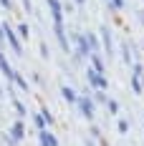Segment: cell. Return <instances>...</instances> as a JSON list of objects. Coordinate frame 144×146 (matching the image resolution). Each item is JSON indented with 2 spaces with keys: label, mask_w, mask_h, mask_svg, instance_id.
I'll use <instances>...</instances> for the list:
<instances>
[{
  "label": "cell",
  "mask_w": 144,
  "mask_h": 146,
  "mask_svg": "<svg viewBox=\"0 0 144 146\" xmlns=\"http://www.w3.org/2000/svg\"><path fill=\"white\" fill-rule=\"evenodd\" d=\"M86 81L91 83V88H96V91H106V88H109V81H106L104 76H99L96 71H91V68L86 71Z\"/></svg>",
  "instance_id": "6da1fadb"
},
{
  "label": "cell",
  "mask_w": 144,
  "mask_h": 146,
  "mask_svg": "<svg viewBox=\"0 0 144 146\" xmlns=\"http://www.w3.org/2000/svg\"><path fill=\"white\" fill-rule=\"evenodd\" d=\"M76 103H78V111H81V116L84 118H94V101L88 98V96H81V98H76Z\"/></svg>",
  "instance_id": "7a4b0ae2"
},
{
  "label": "cell",
  "mask_w": 144,
  "mask_h": 146,
  "mask_svg": "<svg viewBox=\"0 0 144 146\" xmlns=\"http://www.w3.org/2000/svg\"><path fill=\"white\" fill-rule=\"evenodd\" d=\"M0 28H3V35L8 38V43H10V48H13L15 53L20 56V53H23V48H20V40H18V35L13 33V28H10V25H5V23H3Z\"/></svg>",
  "instance_id": "3957f363"
},
{
  "label": "cell",
  "mask_w": 144,
  "mask_h": 146,
  "mask_svg": "<svg viewBox=\"0 0 144 146\" xmlns=\"http://www.w3.org/2000/svg\"><path fill=\"white\" fill-rule=\"evenodd\" d=\"M101 40H104V50L109 56H114V35H111L109 25H101Z\"/></svg>",
  "instance_id": "277c9868"
},
{
  "label": "cell",
  "mask_w": 144,
  "mask_h": 146,
  "mask_svg": "<svg viewBox=\"0 0 144 146\" xmlns=\"http://www.w3.org/2000/svg\"><path fill=\"white\" fill-rule=\"evenodd\" d=\"M51 13H53V25H63V3L61 0H48Z\"/></svg>",
  "instance_id": "5b68a950"
},
{
  "label": "cell",
  "mask_w": 144,
  "mask_h": 146,
  "mask_svg": "<svg viewBox=\"0 0 144 146\" xmlns=\"http://www.w3.org/2000/svg\"><path fill=\"white\" fill-rule=\"evenodd\" d=\"M76 56H78V58H86V56H91V45H88V40H86V33L76 38Z\"/></svg>",
  "instance_id": "8992f818"
},
{
  "label": "cell",
  "mask_w": 144,
  "mask_h": 146,
  "mask_svg": "<svg viewBox=\"0 0 144 146\" xmlns=\"http://www.w3.org/2000/svg\"><path fill=\"white\" fill-rule=\"evenodd\" d=\"M23 136H25V126H23V121H15V123H13V133L8 136V144L15 146L20 139H23Z\"/></svg>",
  "instance_id": "52a82bcc"
},
{
  "label": "cell",
  "mask_w": 144,
  "mask_h": 146,
  "mask_svg": "<svg viewBox=\"0 0 144 146\" xmlns=\"http://www.w3.org/2000/svg\"><path fill=\"white\" fill-rule=\"evenodd\" d=\"M38 141H41V146H58V139L48 129H41L38 131Z\"/></svg>",
  "instance_id": "ba28073f"
},
{
  "label": "cell",
  "mask_w": 144,
  "mask_h": 146,
  "mask_svg": "<svg viewBox=\"0 0 144 146\" xmlns=\"http://www.w3.org/2000/svg\"><path fill=\"white\" fill-rule=\"evenodd\" d=\"M53 33H56V38H58V43H61V48L68 53V50H71V43H68V38H66V30H63V25H53Z\"/></svg>",
  "instance_id": "9c48e42d"
},
{
  "label": "cell",
  "mask_w": 144,
  "mask_h": 146,
  "mask_svg": "<svg viewBox=\"0 0 144 146\" xmlns=\"http://www.w3.org/2000/svg\"><path fill=\"white\" fill-rule=\"evenodd\" d=\"M91 71H96L99 76H104V71H106V68H104V60H101L99 53H91Z\"/></svg>",
  "instance_id": "30bf717a"
},
{
  "label": "cell",
  "mask_w": 144,
  "mask_h": 146,
  "mask_svg": "<svg viewBox=\"0 0 144 146\" xmlns=\"http://www.w3.org/2000/svg\"><path fill=\"white\" fill-rule=\"evenodd\" d=\"M0 71L5 73V78H10V81H13V76H15V71H13V68H10V63H8V60L3 58V53H0Z\"/></svg>",
  "instance_id": "8fae6325"
},
{
  "label": "cell",
  "mask_w": 144,
  "mask_h": 146,
  "mask_svg": "<svg viewBox=\"0 0 144 146\" xmlns=\"http://www.w3.org/2000/svg\"><path fill=\"white\" fill-rule=\"evenodd\" d=\"M61 96H63L68 103H76V98H78V96H76V91H73L71 86H63V88H61Z\"/></svg>",
  "instance_id": "7c38bea8"
},
{
  "label": "cell",
  "mask_w": 144,
  "mask_h": 146,
  "mask_svg": "<svg viewBox=\"0 0 144 146\" xmlns=\"http://www.w3.org/2000/svg\"><path fill=\"white\" fill-rule=\"evenodd\" d=\"M86 40H88V45H91V53H96L101 48V43H99V38L94 35V33H86Z\"/></svg>",
  "instance_id": "4fadbf2b"
},
{
  "label": "cell",
  "mask_w": 144,
  "mask_h": 146,
  "mask_svg": "<svg viewBox=\"0 0 144 146\" xmlns=\"http://www.w3.org/2000/svg\"><path fill=\"white\" fill-rule=\"evenodd\" d=\"M121 58H124V63H131V45L129 43L121 45Z\"/></svg>",
  "instance_id": "5bb4252c"
},
{
  "label": "cell",
  "mask_w": 144,
  "mask_h": 146,
  "mask_svg": "<svg viewBox=\"0 0 144 146\" xmlns=\"http://www.w3.org/2000/svg\"><path fill=\"white\" fill-rule=\"evenodd\" d=\"M131 91H134V93H142V78L131 76Z\"/></svg>",
  "instance_id": "9a60e30c"
},
{
  "label": "cell",
  "mask_w": 144,
  "mask_h": 146,
  "mask_svg": "<svg viewBox=\"0 0 144 146\" xmlns=\"http://www.w3.org/2000/svg\"><path fill=\"white\" fill-rule=\"evenodd\" d=\"M109 8H111V10H124L127 3H124V0H109Z\"/></svg>",
  "instance_id": "2e32d148"
},
{
  "label": "cell",
  "mask_w": 144,
  "mask_h": 146,
  "mask_svg": "<svg viewBox=\"0 0 144 146\" xmlns=\"http://www.w3.org/2000/svg\"><path fill=\"white\" fill-rule=\"evenodd\" d=\"M116 131H119V133H127V131H129V121H127V118H121V121L116 123Z\"/></svg>",
  "instance_id": "e0dca14e"
},
{
  "label": "cell",
  "mask_w": 144,
  "mask_h": 146,
  "mask_svg": "<svg viewBox=\"0 0 144 146\" xmlns=\"http://www.w3.org/2000/svg\"><path fill=\"white\" fill-rule=\"evenodd\" d=\"M13 81H15V83H18L20 88H23V91H28V83H25V78H23L20 73H15V76H13Z\"/></svg>",
  "instance_id": "ac0fdd59"
},
{
  "label": "cell",
  "mask_w": 144,
  "mask_h": 146,
  "mask_svg": "<svg viewBox=\"0 0 144 146\" xmlns=\"http://www.w3.org/2000/svg\"><path fill=\"white\" fill-rule=\"evenodd\" d=\"M131 68H134V76H137V78H142V76H144V66H142V63H131Z\"/></svg>",
  "instance_id": "d6986e66"
},
{
  "label": "cell",
  "mask_w": 144,
  "mask_h": 146,
  "mask_svg": "<svg viewBox=\"0 0 144 146\" xmlns=\"http://www.w3.org/2000/svg\"><path fill=\"white\" fill-rule=\"evenodd\" d=\"M28 25H25V23H20V25H18V35H20V38H28Z\"/></svg>",
  "instance_id": "ffe728a7"
},
{
  "label": "cell",
  "mask_w": 144,
  "mask_h": 146,
  "mask_svg": "<svg viewBox=\"0 0 144 146\" xmlns=\"http://www.w3.org/2000/svg\"><path fill=\"white\" fill-rule=\"evenodd\" d=\"M41 116H43L46 123H53V116H51V111H48V108H41Z\"/></svg>",
  "instance_id": "44dd1931"
},
{
  "label": "cell",
  "mask_w": 144,
  "mask_h": 146,
  "mask_svg": "<svg viewBox=\"0 0 144 146\" xmlns=\"http://www.w3.org/2000/svg\"><path fill=\"white\" fill-rule=\"evenodd\" d=\"M106 106H109V113H119V103L116 101H106Z\"/></svg>",
  "instance_id": "7402d4cb"
},
{
  "label": "cell",
  "mask_w": 144,
  "mask_h": 146,
  "mask_svg": "<svg viewBox=\"0 0 144 146\" xmlns=\"http://www.w3.org/2000/svg\"><path fill=\"white\" fill-rule=\"evenodd\" d=\"M35 123H38V131H41V129H48V123L43 121V116H41V113L35 116Z\"/></svg>",
  "instance_id": "603a6c76"
},
{
  "label": "cell",
  "mask_w": 144,
  "mask_h": 146,
  "mask_svg": "<svg viewBox=\"0 0 144 146\" xmlns=\"http://www.w3.org/2000/svg\"><path fill=\"white\" fill-rule=\"evenodd\" d=\"M96 101L99 103H106L109 98H106V91H96Z\"/></svg>",
  "instance_id": "cb8c5ba5"
},
{
  "label": "cell",
  "mask_w": 144,
  "mask_h": 146,
  "mask_svg": "<svg viewBox=\"0 0 144 146\" xmlns=\"http://www.w3.org/2000/svg\"><path fill=\"white\" fill-rule=\"evenodd\" d=\"M15 111H18L20 116H25V106H23V103H18V101H15Z\"/></svg>",
  "instance_id": "d4e9b609"
},
{
  "label": "cell",
  "mask_w": 144,
  "mask_h": 146,
  "mask_svg": "<svg viewBox=\"0 0 144 146\" xmlns=\"http://www.w3.org/2000/svg\"><path fill=\"white\" fill-rule=\"evenodd\" d=\"M23 8H25L28 13H33V3H30V0H23Z\"/></svg>",
  "instance_id": "484cf974"
},
{
  "label": "cell",
  "mask_w": 144,
  "mask_h": 146,
  "mask_svg": "<svg viewBox=\"0 0 144 146\" xmlns=\"http://www.w3.org/2000/svg\"><path fill=\"white\" fill-rule=\"evenodd\" d=\"M0 3H3V8H8V10L13 8V5H10V0H0Z\"/></svg>",
  "instance_id": "4316f807"
},
{
  "label": "cell",
  "mask_w": 144,
  "mask_h": 146,
  "mask_svg": "<svg viewBox=\"0 0 144 146\" xmlns=\"http://www.w3.org/2000/svg\"><path fill=\"white\" fill-rule=\"evenodd\" d=\"M73 3H76V5H81V8H84V3H86V0H73Z\"/></svg>",
  "instance_id": "83f0119b"
},
{
  "label": "cell",
  "mask_w": 144,
  "mask_h": 146,
  "mask_svg": "<svg viewBox=\"0 0 144 146\" xmlns=\"http://www.w3.org/2000/svg\"><path fill=\"white\" fill-rule=\"evenodd\" d=\"M139 20H142V23H144V10H142V13H139Z\"/></svg>",
  "instance_id": "f1b7e54d"
},
{
  "label": "cell",
  "mask_w": 144,
  "mask_h": 146,
  "mask_svg": "<svg viewBox=\"0 0 144 146\" xmlns=\"http://www.w3.org/2000/svg\"><path fill=\"white\" fill-rule=\"evenodd\" d=\"M86 146H94V141H91V139H88V141H86Z\"/></svg>",
  "instance_id": "f546056e"
},
{
  "label": "cell",
  "mask_w": 144,
  "mask_h": 146,
  "mask_svg": "<svg viewBox=\"0 0 144 146\" xmlns=\"http://www.w3.org/2000/svg\"><path fill=\"white\" fill-rule=\"evenodd\" d=\"M142 93H144V76H142Z\"/></svg>",
  "instance_id": "4dcf8cb0"
},
{
  "label": "cell",
  "mask_w": 144,
  "mask_h": 146,
  "mask_svg": "<svg viewBox=\"0 0 144 146\" xmlns=\"http://www.w3.org/2000/svg\"><path fill=\"white\" fill-rule=\"evenodd\" d=\"M0 45H3V33H0Z\"/></svg>",
  "instance_id": "1f68e13d"
}]
</instances>
